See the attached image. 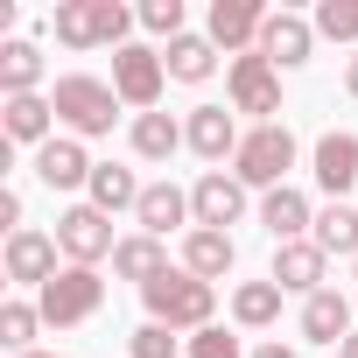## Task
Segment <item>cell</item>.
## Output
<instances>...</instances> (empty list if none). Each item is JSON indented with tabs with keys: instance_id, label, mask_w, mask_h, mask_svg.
<instances>
[{
	"instance_id": "obj_33",
	"label": "cell",
	"mask_w": 358,
	"mask_h": 358,
	"mask_svg": "<svg viewBox=\"0 0 358 358\" xmlns=\"http://www.w3.org/2000/svg\"><path fill=\"white\" fill-rule=\"evenodd\" d=\"M190 358H246V351H239V337H232V330H218V323H211V330H197V337H190Z\"/></svg>"
},
{
	"instance_id": "obj_8",
	"label": "cell",
	"mask_w": 358,
	"mask_h": 358,
	"mask_svg": "<svg viewBox=\"0 0 358 358\" xmlns=\"http://www.w3.org/2000/svg\"><path fill=\"white\" fill-rule=\"evenodd\" d=\"M57 253H64V246H57V232H29V225H22V232H8V253H0V267H8V281H15V288H36V295H43V288L64 274V267H57Z\"/></svg>"
},
{
	"instance_id": "obj_25",
	"label": "cell",
	"mask_w": 358,
	"mask_h": 358,
	"mask_svg": "<svg viewBox=\"0 0 358 358\" xmlns=\"http://www.w3.org/2000/svg\"><path fill=\"white\" fill-rule=\"evenodd\" d=\"M162 64H169V78H176V85H204V78L218 71V43H211V36H176Z\"/></svg>"
},
{
	"instance_id": "obj_21",
	"label": "cell",
	"mask_w": 358,
	"mask_h": 358,
	"mask_svg": "<svg viewBox=\"0 0 358 358\" xmlns=\"http://www.w3.org/2000/svg\"><path fill=\"white\" fill-rule=\"evenodd\" d=\"M302 337H309V344H344V337H351V302H344L337 288H316V295L302 302Z\"/></svg>"
},
{
	"instance_id": "obj_13",
	"label": "cell",
	"mask_w": 358,
	"mask_h": 358,
	"mask_svg": "<svg viewBox=\"0 0 358 358\" xmlns=\"http://www.w3.org/2000/svg\"><path fill=\"white\" fill-rule=\"evenodd\" d=\"M92 155L78 134H57L50 148H36V176H43V190H92Z\"/></svg>"
},
{
	"instance_id": "obj_11",
	"label": "cell",
	"mask_w": 358,
	"mask_h": 358,
	"mask_svg": "<svg viewBox=\"0 0 358 358\" xmlns=\"http://www.w3.org/2000/svg\"><path fill=\"white\" fill-rule=\"evenodd\" d=\"M323 267H330V253H323L316 239H288V246H274V274H267V281H274L281 295H302V302H309V295L323 288Z\"/></svg>"
},
{
	"instance_id": "obj_6",
	"label": "cell",
	"mask_w": 358,
	"mask_h": 358,
	"mask_svg": "<svg viewBox=\"0 0 358 358\" xmlns=\"http://www.w3.org/2000/svg\"><path fill=\"white\" fill-rule=\"evenodd\" d=\"M57 246H64V260H71V267H99V260H113V253H120L113 218H106L99 204H71V211L57 218Z\"/></svg>"
},
{
	"instance_id": "obj_39",
	"label": "cell",
	"mask_w": 358,
	"mask_h": 358,
	"mask_svg": "<svg viewBox=\"0 0 358 358\" xmlns=\"http://www.w3.org/2000/svg\"><path fill=\"white\" fill-rule=\"evenodd\" d=\"M351 281H358V260H351Z\"/></svg>"
},
{
	"instance_id": "obj_3",
	"label": "cell",
	"mask_w": 358,
	"mask_h": 358,
	"mask_svg": "<svg viewBox=\"0 0 358 358\" xmlns=\"http://www.w3.org/2000/svg\"><path fill=\"white\" fill-rule=\"evenodd\" d=\"M50 106H57V120H64L78 141H99V134H113V120H120V92H113L106 78H92V71H64L57 92H50Z\"/></svg>"
},
{
	"instance_id": "obj_18",
	"label": "cell",
	"mask_w": 358,
	"mask_h": 358,
	"mask_svg": "<svg viewBox=\"0 0 358 358\" xmlns=\"http://www.w3.org/2000/svg\"><path fill=\"white\" fill-rule=\"evenodd\" d=\"M260 225L274 232V246L309 239V232H316V204H309L295 183H281V190H267V197H260Z\"/></svg>"
},
{
	"instance_id": "obj_26",
	"label": "cell",
	"mask_w": 358,
	"mask_h": 358,
	"mask_svg": "<svg viewBox=\"0 0 358 358\" xmlns=\"http://www.w3.org/2000/svg\"><path fill=\"white\" fill-rule=\"evenodd\" d=\"M176 148H190L183 141V120H169V113H141L134 120V155L141 162H169Z\"/></svg>"
},
{
	"instance_id": "obj_10",
	"label": "cell",
	"mask_w": 358,
	"mask_h": 358,
	"mask_svg": "<svg viewBox=\"0 0 358 358\" xmlns=\"http://www.w3.org/2000/svg\"><path fill=\"white\" fill-rule=\"evenodd\" d=\"M190 211H197L204 232H225V225L246 218V183H239L232 169H204V176H197V190H190Z\"/></svg>"
},
{
	"instance_id": "obj_9",
	"label": "cell",
	"mask_w": 358,
	"mask_h": 358,
	"mask_svg": "<svg viewBox=\"0 0 358 358\" xmlns=\"http://www.w3.org/2000/svg\"><path fill=\"white\" fill-rule=\"evenodd\" d=\"M225 92H232V113H260V127H267V113H281V71H274L260 50L232 57V71H225Z\"/></svg>"
},
{
	"instance_id": "obj_2",
	"label": "cell",
	"mask_w": 358,
	"mask_h": 358,
	"mask_svg": "<svg viewBox=\"0 0 358 358\" xmlns=\"http://www.w3.org/2000/svg\"><path fill=\"white\" fill-rule=\"evenodd\" d=\"M50 29H57L64 50H127L134 8H127V0H57Z\"/></svg>"
},
{
	"instance_id": "obj_4",
	"label": "cell",
	"mask_w": 358,
	"mask_h": 358,
	"mask_svg": "<svg viewBox=\"0 0 358 358\" xmlns=\"http://www.w3.org/2000/svg\"><path fill=\"white\" fill-rule=\"evenodd\" d=\"M288 169H295V134L281 127V120H267V127H253L246 141H239V155H232V176L246 190H281L288 183Z\"/></svg>"
},
{
	"instance_id": "obj_38",
	"label": "cell",
	"mask_w": 358,
	"mask_h": 358,
	"mask_svg": "<svg viewBox=\"0 0 358 358\" xmlns=\"http://www.w3.org/2000/svg\"><path fill=\"white\" fill-rule=\"evenodd\" d=\"M22 358H57V351H22Z\"/></svg>"
},
{
	"instance_id": "obj_7",
	"label": "cell",
	"mask_w": 358,
	"mask_h": 358,
	"mask_svg": "<svg viewBox=\"0 0 358 358\" xmlns=\"http://www.w3.org/2000/svg\"><path fill=\"white\" fill-rule=\"evenodd\" d=\"M162 78H169V64H162L148 43H127V50H113V92H120V106H134V113H155V106H162Z\"/></svg>"
},
{
	"instance_id": "obj_35",
	"label": "cell",
	"mask_w": 358,
	"mask_h": 358,
	"mask_svg": "<svg viewBox=\"0 0 358 358\" xmlns=\"http://www.w3.org/2000/svg\"><path fill=\"white\" fill-rule=\"evenodd\" d=\"M246 358H295V344H281V337H267V344H253Z\"/></svg>"
},
{
	"instance_id": "obj_15",
	"label": "cell",
	"mask_w": 358,
	"mask_h": 358,
	"mask_svg": "<svg viewBox=\"0 0 358 358\" xmlns=\"http://www.w3.org/2000/svg\"><path fill=\"white\" fill-rule=\"evenodd\" d=\"M0 141H22V148H50L57 141V106L43 99V92H29V99H8L0 106Z\"/></svg>"
},
{
	"instance_id": "obj_16",
	"label": "cell",
	"mask_w": 358,
	"mask_h": 358,
	"mask_svg": "<svg viewBox=\"0 0 358 358\" xmlns=\"http://www.w3.org/2000/svg\"><path fill=\"white\" fill-rule=\"evenodd\" d=\"M309 162H316V183L330 190V204H344V190L358 183V134H323L316 148H309Z\"/></svg>"
},
{
	"instance_id": "obj_17",
	"label": "cell",
	"mask_w": 358,
	"mask_h": 358,
	"mask_svg": "<svg viewBox=\"0 0 358 358\" xmlns=\"http://www.w3.org/2000/svg\"><path fill=\"white\" fill-rule=\"evenodd\" d=\"M183 141L204 155V162H225V155H239V113H225V106H197L190 120H183Z\"/></svg>"
},
{
	"instance_id": "obj_24",
	"label": "cell",
	"mask_w": 358,
	"mask_h": 358,
	"mask_svg": "<svg viewBox=\"0 0 358 358\" xmlns=\"http://www.w3.org/2000/svg\"><path fill=\"white\" fill-rule=\"evenodd\" d=\"M43 85V50L36 43H0V99H29Z\"/></svg>"
},
{
	"instance_id": "obj_22",
	"label": "cell",
	"mask_w": 358,
	"mask_h": 358,
	"mask_svg": "<svg viewBox=\"0 0 358 358\" xmlns=\"http://www.w3.org/2000/svg\"><path fill=\"white\" fill-rule=\"evenodd\" d=\"M113 274L148 288V281H162V274H169V246H162V239H148V232H127V239H120V253H113Z\"/></svg>"
},
{
	"instance_id": "obj_31",
	"label": "cell",
	"mask_w": 358,
	"mask_h": 358,
	"mask_svg": "<svg viewBox=\"0 0 358 358\" xmlns=\"http://www.w3.org/2000/svg\"><path fill=\"white\" fill-rule=\"evenodd\" d=\"M141 29H155V36H169V43L190 36V29H183V0H148V8H141Z\"/></svg>"
},
{
	"instance_id": "obj_19",
	"label": "cell",
	"mask_w": 358,
	"mask_h": 358,
	"mask_svg": "<svg viewBox=\"0 0 358 358\" xmlns=\"http://www.w3.org/2000/svg\"><path fill=\"white\" fill-rule=\"evenodd\" d=\"M134 218H141V232H148V239H169L176 225H197L190 190H176V183H148V190H141V204H134Z\"/></svg>"
},
{
	"instance_id": "obj_14",
	"label": "cell",
	"mask_w": 358,
	"mask_h": 358,
	"mask_svg": "<svg viewBox=\"0 0 358 358\" xmlns=\"http://www.w3.org/2000/svg\"><path fill=\"white\" fill-rule=\"evenodd\" d=\"M309 50H316V22H302V15H267V29H260V57L274 64V71H302L309 64Z\"/></svg>"
},
{
	"instance_id": "obj_1",
	"label": "cell",
	"mask_w": 358,
	"mask_h": 358,
	"mask_svg": "<svg viewBox=\"0 0 358 358\" xmlns=\"http://www.w3.org/2000/svg\"><path fill=\"white\" fill-rule=\"evenodd\" d=\"M141 302H148V323H162V330H190V337L211 330V316H218V288L197 281L190 267H169L162 281H148Z\"/></svg>"
},
{
	"instance_id": "obj_23",
	"label": "cell",
	"mask_w": 358,
	"mask_h": 358,
	"mask_svg": "<svg viewBox=\"0 0 358 358\" xmlns=\"http://www.w3.org/2000/svg\"><path fill=\"white\" fill-rule=\"evenodd\" d=\"M141 190H148V183H141L134 169H120V162H99V169H92V197H85V204H99V211L113 218V211H134V204H141Z\"/></svg>"
},
{
	"instance_id": "obj_28",
	"label": "cell",
	"mask_w": 358,
	"mask_h": 358,
	"mask_svg": "<svg viewBox=\"0 0 358 358\" xmlns=\"http://www.w3.org/2000/svg\"><path fill=\"white\" fill-rule=\"evenodd\" d=\"M309 239H316L323 253H344V260H358V211H351V204H323Z\"/></svg>"
},
{
	"instance_id": "obj_34",
	"label": "cell",
	"mask_w": 358,
	"mask_h": 358,
	"mask_svg": "<svg viewBox=\"0 0 358 358\" xmlns=\"http://www.w3.org/2000/svg\"><path fill=\"white\" fill-rule=\"evenodd\" d=\"M0 225L22 232V190H0Z\"/></svg>"
},
{
	"instance_id": "obj_30",
	"label": "cell",
	"mask_w": 358,
	"mask_h": 358,
	"mask_svg": "<svg viewBox=\"0 0 358 358\" xmlns=\"http://www.w3.org/2000/svg\"><path fill=\"white\" fill-rule=\"evenodd\" d=\"M316 36H330V43H358V0H316Z\"/></svg>"
},
{
	"instance_id": "obj_36",
	"label": "cell",
	"mask_w": 358,
	"mask_h": 358,
	"mask_svg": "<svg viewBox=\"0 0 358 358\" xmlns=\"http://www.w3.org/2000/svg\"><path fill=\"white\" fill-rule=\"evenodd\" d=\"M344 92L358 99V50H351V64H344Z\"/></svg>"
},
{
	"instance_id": "obj_20",
	"label": "cell",
	"mask_w": 358,
	"mask_h": 358,
	"mask_svg": "<svg viewBox=\"0 0 358 358\" xmlns=\"http://www.w3.org/2000/svg\"><path fill=\"white\" fill-rule=\"evenodd\" d=\"M183 267L197 274V281H225L232 267H239V246H232V232H204V225H190L183 232Z\"/></svg>"
},
{
	"instance_id": "obj_12",
	"label": "cell",
	"mask_w": 358,
	"mask_h": 358,
	"mask_svg": "<svg viewBox=\"0 0 358 358\" xmlns=\"http://www.w3.org/2000/svg\"><path fill=\"white\" fill-rule=\"evenodd\" d=\"M260 29H267V8L260 0H211V43L218 50H232V57H246V50H260Z\"/></svg>"
},
{
	"instance_id": "obj_27",
	"label": "cell",
	"mask_w": 358,
	"mask_h": 358,
	"mask_svg": "<svg viewBox=\"0 0 358 358\" xmlns=\"http://www.w3.org/2000/svg\"><path fill=\"white\" fill-rule=\"evenodd\" d=\"M232 323H246V330L281 323V288H274V281H239V288H232Z\"/></svg>"
},
{
	"instance_id": "obj_37",
	"label": "cell",
	"mask_w": 358,
	"mask_h": 358,
	"mask_svg": "<svg viewBox=\"0 0 358 358\" xmlns=\"http://www.w3.org/2000/svg\"><path fill=\"white\" fill-rule=\"evenodd\" d=\"M337 358H358V330H351V337H344V344H337Z\"/></svg>"
},
{
	"instance_id": "obj_32",
	"label": "cell",
	"mask_w": 358,
	"mask_h": 358,
	"mask_svg": "<svg viewBox=\"0 0 358 358\" xmlns=\"http://www.w3.org/2000/svg\"><path fill=\"white\" fill-rule=\"evenodd\" d=\"M127 351H134V358H176V330H162V323H141V330L127 337Z\"/></svg>"
},
{
	"instance_id": "obj_29",
	"label": "cell",
	"mask_w": 358,
	"mask_h": 358,
	"mask_svg": "<svg viewBox=\"0 0 358 358\" xmlns=\"http://www.w3.org/2000/svg\"><path fill=\"white\" fill-rule=\"evenodd\" d=\"M36 330H43V309L36 302H8V309H0V344H15V358L36 351Z\"/></svg>"
},
{
	"instance_id": "obj_5",
	"label": "cell",
	"mask_w": 358,
	"mask_h": 358,
	"mask_svg": "<svg viewBox=\"0 0 358 358\" xmlns=\"http://www.w3.org/2000/svg\"><path fill=\"white\" fill-rule=\"evenodd\" d=\"M99 302H106V281H99V267H64L43 295H36V309H43V323H57V330H71V323H92L99 316Z\"/></svg>"
}]
</instances>
